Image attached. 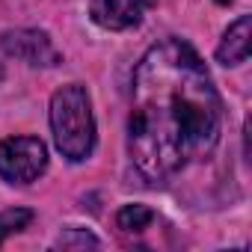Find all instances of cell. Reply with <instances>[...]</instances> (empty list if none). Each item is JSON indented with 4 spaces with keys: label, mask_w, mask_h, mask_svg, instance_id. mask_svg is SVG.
<instances>
[{
    "label": "cell",
    "mask_w": 252,
    "mask_h": 252,
    "mask_svg": "<svg viewBox=\"0 0 252 252\" xmlns=\"http://www.w3.org/2000/svg\"><path fill=\"white\" fill-rule=\"evenodd\" d=\"M48 169V146L39 137L0 140V178L6 184H33Z\"/></svg>",
    "instance_id": "obj_3"
},
{
    "label": "cell",
    "mask_w": 252,
    "mask_h": 252,
    "mask_svg": "<svg viewBox=\"0 0 252 252\" xmlns=\"http://www.w3.org/2000/svg\"><path fill=\"white\" fill-rule=\"evenodd\" d=\"M33 222V211L30 208H9V211H0V243H3L9 234L24 231Z\"/></svg>",
    "instance_id": "obj_8"
},
{
    "label": "cell",
    "mask_w": 252,
    "mask_h": 252,
    "mask_svg": "<svg viewBox=\"0 0 252 252\" xmlns=\"http://www.w3.org/2000/svg\"><path fill=\"white\" fill-rule=\"evenodd\" d=\"M249 48H252V18L240 15L237 21L228 24V30L222 33L220 45H217V63L225 68H234L240 63L249 60Z\"/></svg>",
    "instance_id": "obj_6"
},
{
    "label": "cell",
    "mask_w": 252,
    "mask_h": 252,
    "mask_svg": "<svg viewBox=\"0 0 252 252\" xmlns=\"http://www.w3.org/2000/svg\"><path fill=\"white\" fill-rule=\"evenodd\" d=\"M158 0H92L89 3V18L110 33L131 30L143 24V18L155 9Z\"/></svg>",
    "instance_id": "obj_5"
},
{
    "label": "cell",
    "mask_w": 252,
    "mask_h": 252,
    "mask_svg": "<svg viewBox=\"0 0 252 252\" xmlns=\"http://www.w3.org/2000/svg\"><path fill=\"white\" fill-rule=\"evenodd\" d=\"M155 222V211L149 205H140V202H131V205H122L119 214H116V225L125 231V234H140L146 228H152Z\"/></svg>",
    "instance_id": "obj_7"
},
{
    "label": "cell",
    "mask_w": 252,
    "mask_h": 252,
    "mask_svg": "<svg viewBox=\"0 0 252 252\" xmlns=\"http://www.w3.org/2000/svg\"><path fill=\"white\" fill-rule=\"evenodd\" d=\"M57 246H63V249H86V246H101V240L95 234H89L86 228H65L60 234Z\"/></svg>",
    "instance_id": "obj_9"
},
{
    "label": "cell",
    "mask_w": 252,
    "mask_h": 252,
    "mask_svg": "<svg viewBox=\"0 0 252 252\" xmlns=\"http://www.w3.org/2000/svg\"><path fill=\"white\" fill-rule=\"evenodd\" d=\"M222 134V98L184 39L152 45L131 77L128 158L143 181L166 184L211 158Z\"/></svg>",
    "instance_id": "obj_1"
},
{
    "label": "cell",
    "mask_w": 252,
    "mask_h": 252,
    "mask_svg": "<svg viewBox=\"0 0 252 252\" xmlns=\"http://www.w3.org/2000/svg\"><path fill=\"white\" fill-rule=\"evenodd\" d=\"M51 134L60 155L71 163H83L95 152V113L83 83H65L51 95L48 107Z\"/></svg>",
    "instance_id": "obj_2"
},
{
    "label": "cell",
    "mask_w": 252,
    "mask_h": 252,
    "mask_svg": "<svg viewBox=\"0 0 252 252\" xmlns=\"http://www.w3.org/2000/svg\"><path fill=\"white\" fill-rule=\"evenodd\" d=\"M214 3H217V6H228V3H231V0H214Z\"/></svg>",
    "instance_id": "obj_10"
},
{
    "label": "cell",
    "mask_w": 252,
    "mask_h": 252,
    "mask_svg": "<svg viewBox=\"0 0 252 252\" xmlns=\"http://www.w3.org/2000/svg\"><path fill=\"white\" fill-rule=\"evenodd\" d=\"M0 48L9 57H15L18 63L33 65V68H54L63 63V54L54 45V39L36 27H18V30L0 33Z\"/></svg>",
    "instance_id": "obj_4"
}]
</instances>
